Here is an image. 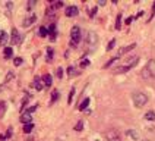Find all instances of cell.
<instances>
[{"instance_id": "cell-1", "label": "cell", "mask_w": 155, "mask_h": 141, "mask_svg": "<svg viewBox=\"0 0 155 141\" xmlns=\"http://www.w3.org/2000/svg\"><path fill=\"white\" fill-rule=\"evenodd\" d=\"M79 41H81V28L75 25L72 26V31H70V46L75 47V46H78Z\"/></svg>"}, {"instance_id": "cell-2", "label": "cell", "mask_w": 155, "mask_h": 141, "mask_svg": "<svg viewBox=\"0 0 155 141\" xmlns=\"http://www.w3.org/2000/svg\"><path fill=\"white\" fill-rule=\"evenodd\" d=\"M148 103V96L143 93H136L133 94V105L136 107H143Z\"/></svg>"}, {"instance_id": "cell-3", "label": "cell", "mask_w": 155, "mask_h": 141, "mask_svg": "<svg viewBox=\"0 0 155 141\" xmlns=\"http://www.w3.org/2000/svg\"><path fill=\"white\" fill-rule=\"evenodd\" d=\"M97 44H98V35L95 33H88V35H86V46L94 49Z\"/></svg>"}, {"instance_id": "cell-4", "label": "cell", "mask_w": 155, "mask_h": 141, "mask_svg": "<svg viewBox=\"0 0 155 141\" xmlns=\"http://www.w3.org/2000/svg\"><path fill=\"white\" fill-rule=\"evenodd\" d=\"M105 138H107V141H121L119 132L114 131V129H108L105 132Z\"/></svg>"}, {"instance_id": "cell-5", "label": "cell", "mask_w": 155, "mask_h": 141, "mask_svg": "<svg viewBox=\"0 0 155 141\" xmlns=\"http://www.w3.org/2000/svg\"><path fill=\"white\" fill-rule=\"evenodd\" d=\"M145 68H147L149 77H151V78H155V59H151V60L147 63Z\"/></svg>"}, {"instance_id": "cell-6", "label": "cell", "mask_w": 155, "mask_h": 141, "mask_svg": "<svg viewBox=\"0 0 155 141\" xmlns=\"http://www.w3.org/2000/svg\"><path fill=\"white\" fill-rule=\"evenodd\" d=\"M21 40H22V38H21V34L18 33L16 28H13V29H12V35H10V43L12 44H19L21 43Z\"/></svg>"}, {"instance_id": "cell-7", "label": "cell", "mask_w": 155, "mask_h": 141, "mask_svg": "<svg viewBox=\"0 0 155 141\" xmlns=\"http://www.w3.org/2000/svg\"><path fill=\"white\" fill-rule=\"evenodd\" d=\"M78 12H79V10H78L76 6H68V8H66V12H64V13H66V16L73 18V16H76V15H78Z\"/></svg>"}, {"instance_id": "cell-8", "label": "cell", "mask_w": 155, "mask_h": 141, "mask_svg": "<svg viewBox=\"0 0 155 141\" xmlns=\"http://www.w3.org/2000/svg\"><path fill=\"white\" fill-rule=\"evenodd\" d=\"M138 62H139V57H136V56H132V57H129V59L126 60V66L132 69L133 66H136V65H138Z\"/></svg>"}, {"instance_id": "cell-9", "label": "cell", "mask_w": 155, "mask_h": 141, "mask_svg": "<svg viewBox=\"0 0 155 141\" xmlns=\"http://www.w3.org/2000/svg\"><path fill=\"white\" fill-rule=\"evenodd\" d=\"M35 21H37V16H35V15H29L28 18H25V19H24V26H25V28H28V26L32 25Z\"/></svg>"}, {"instance_id": "cell-10", "label": "cell", "mask_w": 155, "mask_h": 141, "mask_svg": "<svg viewBox=\"0 0 155 141\" xmlns=\"http://www.w3.org/2000/svg\"><path fill=\"white\" fill-rule=\"evenodd\" d=\"M8 40H9V35L3 29H0V46H6Z\"/></svg>"}, {"instance_id": "cell-11", "label": "cell", "mask_w": 155, "mask_h": 141, "mask_svg": "<svg viewBox=\"0 0 155 141\" xmlns=\"http://www.w3.org/2000/svg\"><path fill=\"white\" fill-rule=\"evenodd\" d=\"M31 113H28V112H25V113H22V116H21V122L24 123V125H26V123H31Z\"/></svg>"}, {"instance_id": "cell-12", "label": "cell", "mask_w": 155, "mask_h": 141, "mask_svg": "<svg viewBox=\"0 0 155 141\" xmlns=\"http://www.w3.org/2000/svg\"><path fill=\"white\" fill-rule=\"evenodd\" d=\"M43 82H44V85H45V87H50V85L53 84L51 75H50V74H45V75L43 77Z\"/></svg>"}, {"instance_id": "cell-13", "label": "cell", "mask_w": 155, "mask_h": 141, "mask_svg": "<svg viewBox=\"0 0 155 141\" xmlns=\"http://www.w3.org/2000/svg\"><path fill=\"white\" fill-rule=\"evenodd\" d=\"M32 85H34V88L37 91H41V90H43V82H41V79L38 78V77L34 78V84H32Z\"/></svg>"}, {"instance_id": "cell-14", "label": "cell", "mask_w": 155, "mask_h": 141, "mask_svg": "<svg viewBox=\"0 0 155 141\" xmlns=\"http://www.w3.org/2000/svg\"><path fill=\"white\" fill-rule=\"evenodd\" d=\"M135 47H136V44H135V43L130 44V46H127V47H123V49H120V50H119V56H121V54H124V53L130 52V50H133Z\"/></svg>"}, {"instance_id": "cell-15", "label": "cell", "mask_w": 155, "mask_h": 141, "mask_svg": "<svg viewBox=\"0 0 155 141\" xmlns=\"http://www.w3.org/2000/svg\"><path fill=\"white\" fill-rule=\"evenodd\" d=\"M12 54H13L12 47H5V50H3V56H5V59H10V57H12Z\"/></svg>"}, {"instance_id": "cell-16", "label": "cell", "mask_w": 155, "mask_h": 141, "mask_svg": "<svg viewBox=\"0 0 155 141\" xmlns=\"http://www.w3.org/2000/svg\"><path fill=\"white\" fill-rule=\"evenodd\" d=\"M56 25H54V24H51V25H50V40H51V41H54V40H56Z\"/></svg>"}, {"instance_id": "cell-17", "label": "cell", "mask_w": 155, "mask_h": 141, "mask_svg": "<svg viewBox=\"0 0 155 141\" xmlns=\"http://www.w3.org/2000/svg\"><path fill=\"white\" fill-rule=\"evenodd\" d=\"M145 119H147V121H155V112L154 110L147 112V113H145Z\"/></svg>"}, {"instance_id": "cell-18", "label": "cell", "mask_w": 155, "mask_h": 141, "mask_svg": "<svg viewBox=\"0 0 155 141\" xmlns=\"http://www.w3.org/2000/svg\"><path fill=\"white\" fill-rule=\"evenodd\" d=\"M34 129V123L31 122V123H26V125H24V132L25 134H29V132Z\"/></svg>"}, {"instance_id": "cell-19", "label": "cell", "mask_w": 155, "mask_h": 141, "mask_svg": "<svg viewBox=\"0 0 155 141\" xmlns=\"http://www.w3.org/2000/svg\"><path fill=\"white\" fill-rule=\"evenodd\" d=\"M88 106H89V98H85V100L79 105V107H78V109H79V110H85Z\"/></svg>"}, {"instance_id": "cell-20", "label": "cell", "mask_w": 155, "mask_h": 141, "mask_svg": "<svg viewBox=\"0 0 155 141\" xmlns=\"http://www.w3.org/2000/svg\"><path fill=\"white\" fill-rule=\"evenodd\" d=\"M59 97H60V93H59L57 90H54L51 93V103H54L56 100H59Z\"/></svg>"}, {"instance_id": "cell-21", "label": "cell", "mask_w": 155, "mask_h": 141, "mask_svg": "<svg viewBox=\"0 0 155 141\" xmlns=\"http://www.w3.org/2000/svg\"><path fill=\"white\" fill-rule=\"evenodd\" d=\"M47 62H53V49L51 47L47 49Z\"/></svg>"}, {"instance_id": "cell-22", "label": "cell", "mask_w": 155, "mask_h": 141, "mask_svg": "<svg viewBox=\"0 0 155 141\" xmlns=\"http://www.w3.org/2000/svg\"><path fill=\"white\" fill-rule=\"evenodd\" d=\"M5 112H6V103L5 101H0V118L5 115Z\"/></svg>"}, {"instance_id": "cell-23", "label": "cell", "mask_w": 155, "mask_h": 141, "mask_svg": "<svg viewBox=\"0 0 155 141\" xmlns=\"http://www.w3.org/2000/svg\"><path fill=\"white\" fill-rule=\"evenodd\" d=\"M48 35V29L45 26H41L40 28V37H47Z\"/></svg>"}, {"instance_id": "cell-24", "label": "cell", "mask_w": 155, "mask_h": 141, "mask_svg": "<svg viewBox=\"0 0 155 141\" xmlns=\"http://www.w3.org/2000/svg\"><path fill=\"white\" fill-rule=\"evenodd\" d=\"M78 74H79V72H76L73 66H70V68H68V75H69V77H75V75H78Z\"/></svg>"}, {"instance_id": "cell-25", "label": "cell", "mask_w": 155, "mask_h": 141, "mask_svg": "<svg viewBox=\"0 0 155 141\" xmlns=\"http://www.w3.org/2000/svg\"><path fill=\"white\" fill-rule=\"evenodd\" d=\"M129 69H130V68H127L126 65H123V66H119V68L116 69V72H117V74H121V72H127Z\"/></svg>"}, {"instance_id": "cell-26", "label": "cell", "mask_w": 155, "mask_h": 141, "mask_svg": "<svg viewBox=\"0 0 155 141\" xmlns=\"http://www.w3.org/2000/svg\"><path fill=\"white\" fill-rule=\"evenodd\" d=\"M127 135H130V137H132V138H133V140H138V132H135V131H132V129H129V131H127Z\"/></svg>"}, {"instance_id": "cell-27", "label": "cell", "mask_w": 155, "mask_h": 141, "mask_svg": "<svg viewBox=\"0 0 155 141\" xmlns=\"http://www.w3.org/2000/svg\"><path fill=\"white\" fill-rule=\"evenodd\" d=\"M82 128H84V122H82V121H79V122L76 123V125H75V131H82Z\"/></svg>"}, {"instance_id": "cell-28", "label": "cell", "mask_w": 155, "mask_h": 141, "mask_svg": "<svg viewBox=\"0 0 155 141\" xmlns=\"http://www.w3.org/2000/svg\"><path fill=\"white\" fill-rule=\"evenodd\" d=\"M121 28V15H117V21H116V29Z\"/></svg>"}, {"instance_id": "cell-29", "label": "cell", "mask_w": 155, "mask_h": 141, "mask_svg": "<svg viewBox=\"0 0 155 141\" xmlns=\"http://www.w3.org/2000/svg\"><path fill=\"white\" fill-rule=\"evenodd\" d=\"M22 57H15V60H13V63H15V66H21L22 65Z\"/></svg>"}, {"instance_id": "cell-30", "label": "cell", "mask_w": 155, "mask_h": 141, "mask_svg": "<svg viewBox=\"0 0 155 141\" xmlns=\"http://www.w3.org/2000/svg\"><path fill=\"white\" fill-rule=\"evenodd\" d=\"M73 94H75V88H72L70 90V94H69V97H68V103H72V98H73Z\"/></svg>"}, {"instance_id": "cell-31", "label": "cell", "mask_w": 155, "mask_h": 141, "mask_svg": "<svg viewBox=\"0 0 155 141\" xmlns=\"http://www.w3.org/2000/svg\"><path fill=\"white\" fill-rule=\"evenodd\" d=\"M13 78V72H9L8 75H6V78H5V84H8L9 81H10V79Z\"/></svg>"}, {"instance_id": "cell-32", "label": "cell", "mask_w": 155, "mask_h": 141, "mask_svg": "<svg viewBox=\"0 0 155 141\" xmlns=\"http://www.w3.org/2000/svg\"><path fill=\"white\" fill-rule=\"evenodd\" d=\"M34 5H35L34 0H29V2H28V5H26V9H28V10H31V9L34 8Z\"/></svg>"}, {"instance_id": "cell-33", "label": "cell", "mask_w": 155, "mask_h": 141, "mask_svg": "<svg viewBox=\"0 0 155 141\" xmlns=\"http://www.w3.org/2000/svg\"><path fill=\"white\" fill-rule=\"evenodd\" d=\"M114 44H116V40H114V38H113L111 41H110V43H108V47H107V50H108V52H110V50H111L113 47H114Z\"/></svg>"}, {"instance_id": "cell-34", "label": "cell", "mask_w": 155, "mask_h": 141, "mask_svg": "<svg viewBox=\"0 0 155 141\" xmlns=\"http://www.w3.org/2000/svg\"><path fill=\"white\" fill-rule=\"evenodd\" d=\"M88 65H89V60H88V59H84V60L81 62V68H86Z\"/></svg>"}, {"instance_id": "cell-35", "label": "cell", "mask_w": 155, "mask_h": 141, "mask_svg": "<svg viewBox=\"0 0 155 141\" xmlns=\"http://www.w3.org/2000/svg\"><path fill=\"white\" fill-rule=\"evenodd\" d=\"M56 75H57V78H61V77H63V69H61V68H57Z\"/></svg>"}, {"instance_id": "cell-36", "label": "cell", "mask_w": 155, "mask_h": 141, "mask_svg": "<svg viewBox=\"0 0 155 141\" xmlns=\"http://www.w3.org/2000/svg\"><path fill=\"white\" fill-rule=\"evenodd\" d=\"M95 13H97V8H94L92 10H91V12H89V16L94 18V16H95Z\"/></svg>"}, {"instance_id": "cell-37", "label": "cell", "mask_w": 155, "mask_h": 141, "mask_svg": "<svg viewBox=\"0 0 155 141\" xmlns=\"http://www.w3.org/2000/svg\"><path fill=\"white\" fill-rule=\"evenodd\" d=\"M10 135H12V128H9V129H8V132H6V135H5V138H9Z\"/></svg>"}, {"instance_id": "cell-38", "label": "cell", "mask_w": 155, "mask_h": 141, "mask_svg": "<svg viewBox=\"0 0 155 141\" xmlns=\"http://www.w3.org/2000/svg\"><path fill=\"white\" fill-rule=\"evenodd\" d=\"M133 19H135V18H133V16H129V18H127V19H126V24L129 25V24H130V22H132V21H133Z\"/></svg>"}, {"instance_id": "cell-39", "label": "cell", "mask_w": 155, "mask_h": 141, "mask_svg": "<svg viewBox=\"0 0 155 141\" xmlns=\"http://www.w3.org/2000/svg\"><path fill=\"white\" fill-rule=\"evenodd\" d=\"M98 5H100V6H104V5H105V2H104V0H100V2H98Z\"/></svg>"}, {"instance_id": "cell-40", "label": "cell", "mask_w": 155, "mask_h": 141, "mask_svg": "<svg viewBox=\"0 0 155 141\" xmlns=\"http://www.w3.org/2000/svg\"><path fill=\"white\" fill-rule=\"evenodd\" d=\"M0 140H5V135H2V134H0Z\"/></svg>"}, {"instance_id": "cell-41", "label": "cell", "mask_w": 155, "mask_h": 141, "mask_svg": "<svg viewBox=\"0 0 155 141\" xmlns=\"http://www.w3.org/2000/svg\"><path fill=\"white\" fill-rule=\"evenodd\" d=\"M154 12H155V3H154Z\"/></svg>"}, {"instance_id": "cell-42", "label": "cell", "mask_w": 155, "mask_h": 141, "mask_svg": "<svg viewBox=\"0 0 155 141\" xmlns=\"http://www.w3.org/2000/svg\"><path fill=\"white\" fill-rule=\"evenodd\" d=\"M142 141H149V140H142Z\"/></svg>"}]
</instances>
